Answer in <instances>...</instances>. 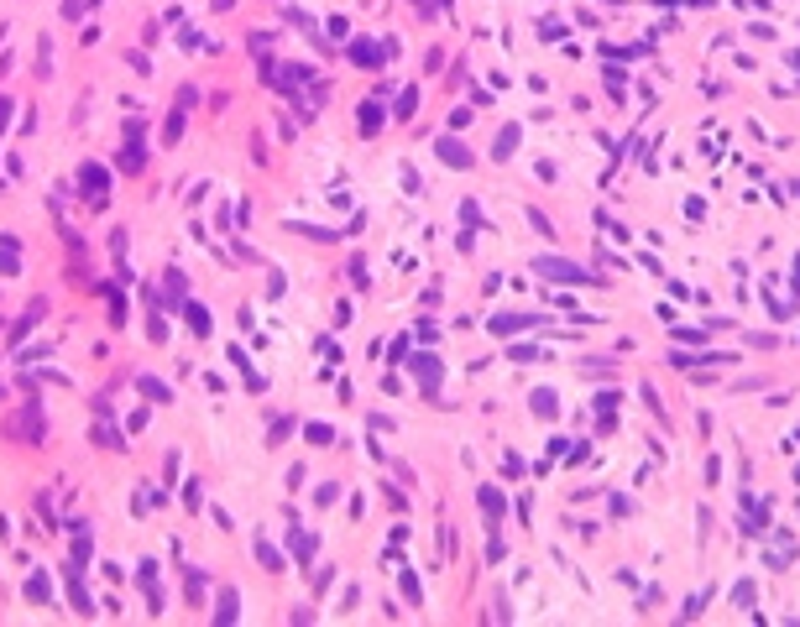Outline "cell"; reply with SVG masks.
Wrapping results in <instances>:
<instances>
[{"label":"cell","mask_w":800,"mask_h":627,"mask_svg":"<svg viewBox=\"0 0 800 627\" xmlns=\"http://www.w3.org/2000/svg\"><path fill=\"white\" fill-rule=\"evenodd\" d=\"M533 272L539 277H550V283H596L586 266H576V262H565V257H533Z\"/></svg>","instance_id":"1"},{"label":"cell","mask_w":800,"mask_h":627,"mask_svg":"<svg viewBox=\"0 0 800 627\" xmlns=\"http://www.w3.org/2000/svg\"><path fill=\"white\" fill-rule=\"evenodd\" d=\"M351 63H356V69H366V74H377L382 63H388V47H377V42H366V37H356V42H351Z\"/></svg>","instance_id":"2"},{"label":"cell","mask_w":800,"mask_h":627,"mask_svg":"<svg viewBox=\"0 0 800 627\" xmlns=\"http://www.w3.org/2000/svg\"><path fill=\"white\" fill-rule=\"evenodd\" d=\"M434 157H439V163H450V168H471L476 163V157L465 152V141H456V136H439L434 141Z\"/></svg>","instance_id":"3"},{"label":"cell","mask_w":800,"mask_h":627,"mask_svg":"<svg viewBox=\"0 0 800 627\" xmlns=\"http://www.w3.org/2000/svg\"><path fill=\"white\" fill-rule=\"evenodd\" d=\"M79 183H84V194L100 204V199H105V189H110V172H105L100 163H84V168H79Z\"/></svg>","instance_id":"4"},{"label":"cell","mask_w":800,"mask_h":627,"mask_svg":"<svg viewBox=\"0 0 800 627\" xmlns=\"http://www.w3.org/2000/svg\"><path fill=\"white\" fill-rule=\"evenodd\" d=\"M403 366H413V377H419V382H424V392L434 397V382H439V371H445V366H439V356H408Z\"/></svg>","instance_id":"5"},{"label":"cell","mask_w":800,"mask_h":627,"mask_svg":"<svg viewBox=\"0 0 800 627\" xmlns=\"http://www.w3.org/2000/svg\"><path fill=\"white\" fill-rule=\"evenodd\" d=\"M178 314H183V324H189V329H194V335H199V340H204V335H209V309H204V303H194V298H183V309H178Z\"/></svg>","instance_id":"6"},{"label":"cell","mask_w":800,"mask_h":627,"mask_svg":"<svg viewBox=\"0 0 800 627\" xmlns=\"http://www.w3.org/2000/svg\"><path fill=\"white\" fill-rule=\"evenodd\" d=\"M236 617H241V591L225 585V591L215 596V622H236Z\"/></svg>","instance_id":"7"},{"label":"cell","mask_w":800,"mask_h":627,"mask_svg":"<svg viewBox=\"0 0 800 627\" xmlns=\"http://www.w3.org/2000/svg\"><path fill=\"white\" fill-rule=\"evenodd\" d=\"M518 141H523V126H502V131H497V146H492V157H497V163H508V157L518 152Z\"/></svg>","instance_id":"8"},{"label":"cell","mask_w":800,"mask_h":627,"mask_svg":"<svg viewBox=\"0 0 800 627\" xmlns=\"http://www.w3.org/2000/svg\"><path fill=\"white\" fill-rule=\"evenodd\" d=\"M42 314H47V298H32V309H26V314L16 319V329H11V340H26V329H37V324H42Z\"/></svg>","instance_id":"9"},{"label":"cell","mask_w":800,"mask_h":627,"mask_svg":"<svg viewBox=\"0 0 800 627\" xmlns=\"http://www.w3.org/2000/svg\"><path fill=\"white\" fill-rule=\"evenodd\" d=\"M257 559H262V570H267V575H283V570H288V559L272 549V539H257Z\"/></svg>","instance_id":"10"},{"label":"cell","mask_w":800,"mask_h":627,"mask_svg":"<svg viewBox=\"0 0 800 627\" xmlns=\"http://www.w3.org/2000/svg\"><path fill=\"white\" fill-rule=\"evenodd\" d=\"M523 324H533V314H497V319H487L492 335H513V329H523Z\"/></svg>","instance_id":"11"},{"label":"cell","mask_w":800,"mask_h":627,"mask_svg":"<svg viewBox=\"0 0 800 627\" xmlns=\"http://www.w3.org/2000/svg\"><path fill=\"white\" fill-rule=\"evenodd\" d=\"M356 126H361L366 136H377V131H382V110H377V100H361V110H356Z\"/></svg>","instance_id":"12"},{"label":"cell","mask_w":800,"mask_h":627,"mask_svg":"<svg viewBox=\"0 0 800 627\" xmlns=\"http://www.w3.org/2000/svg\"><path fill=\"white\" fill-rule=\"evenodd\" d=\"M26 596H32L37 607H47V602H52V591H47V575H42V570H32V575H26Z\"/></svg>","instance_id":"13"},{"label":"cell","mask_w":800,"mask_h":627,"mask_svg":"<svg viewBox=\"0 0 800 627\" xmlns=\"http://www.w3.org/2000/svg\"><path fill=\"white\" fill-rule=\"evenodd\" d=\"M476 497H482V512L492 517V523H502V491H497V486H482Z\"/></svg>","instance_id":"14"},{"label":"cell","mask_w":800,"mask_h":627,"mask_svg":"<svg viewBox=\"0 0 800 627\" xmlns=\"http://www.w3.org/2000/svg\"><path fill=\"white\" fill-rule=\"evenodd\" d=\"M95 445H100V450H126V439H121V429H115V423H95Z\"/></svg>","instance_id":"15"},{"label":"cell","mask_w":800,"mask_h":627,"mask_svg":"<svg viewBox=\"0 0 800 627\" xmlns=\"http://www.w3.org/2000/svg\"><path fill=\"white\" fill-rule=\"evenodd\" d=\"M115 163H121L126 172H141V168H146V152H141V141H131V146H126V152H121V157H115Z\"/></svg>","instance_id":"16"},{"label":"cell","mask_w":800,"mask_h":627,"mask_svg":"<svg viewBox=\"0 0 800 627\" xmlns=\"http://www.w3.org/2000/svg\"><path fill=\"white\" fill-rule=\"evenodd\" d=\"M204 585H209V580H204V570H194V565H189V585H183V591H189V602H194V607H204Z\"/></svg>","instance_id":"17"},{"label":"cell","mask_w":800,"mask_h":627,"mask_svg":"<svg viewBox=\"0 0 800 627\" xmlns=\"http://www.w3.org/2000/svg\"><path fill=\"white\" fill-rule=\"evenodd\" d=\"M413 110H419V89H403V95H398V105H393V115H403V121H413Z\"/></svg>","instance_id":"18"},{"label":"cell","mask_w":800,"mask_h":627,"mask_svg":"<svg viewBox=\"0 0 800 627\" xmlns=\"http://www.w3.org/2000/svg\"><path fill=\"white\" fill-rule=\"evenodd\" d=\"M141 392L152 397V403H173V387H168V382H157V377H141Z\"/></svg>","instance_id":"19"},{"label":"cell","mask_w":800,"mask_h":627,"mask_svg":"<svg viewBox=\"0 0 800 627\" xmlns=\"http://www.w3.org/2000/svg\"><path fill=\"white\" fill-rule=\"evenodd\" d=\"M37 78H52V37L37 42Z\"/></svg>","instance_id":"20"},{"label":"cell","mask_w":800,"mask_h":627,"mask_svg":"<svg viewBox=\"0 0 800 627\" xmlns=\"http://www.w3.org/2000/svg\"><path fill=\"white\" fill-rule=\"evenodd\" d=\"M555 392H550V387H539V392H533V413H539V418H555Z\"/></svg>","instance_id":"21"},{"label":"cell","mask_w":800,"mask_h":627,"mask_svg":"<svg viewBox=\"0 0 800 627\" xmlns=\"http://www.w3.org/2000/svg\"><path fill=\"white\" fill-rule=\"evenodd\" d=\"M288 434H293V418H288V413H283V418H272V423H267V445H283Z\"/></svg>","instance_id":"22"},{"label":"cell","mask_w":800,"mask_h":627,"mask_svg":"<svg viewBox=\"0 0 800 627\" xmlns=\"http://www.w3.org/2000/svg\"><path fill=\"white\" fill-rule=\"evenodd\" d=\"M183 507H189V512L204 507V486H199V476H189V486H183Z\"/></svg>","instance_id":"23"},{"label":"cell","mask_w":800,"mask_h":627,"mask_svg":"<svg viewBox=\"0 0 800 627\" xmlns=\"http://www.w3.org/2000/svg\"><path fill=\"white\" fill-rule=\"evenodd\" d=\"M183 115H189V110H173V115H168V126H163V141H168V146H178V136H183Z\"/></svg>","instance_id":"24"},{"label":"cell","mask_w":800,"mask_h":627,"mask_svg":"<svg viewBox=\"0 0 800 627\" xmlns=\"http://www.w3.org/2000/svg\"><path fill=\"white\" fill-rule=\"evenodd\" d=\"M288 544H293V554H298V559H309V554H314V539H309L303 528H293V533H288Z\"/></svg>","instance_id":"25"},{"label":"cell","mask_w":800,"mask_h":627,"mask_svg":"<svg viewBox=\"0 0 800 627\" xmlns=\"http://www.w3.org/2000/svg\"><path fill=\"white\" fill-rule=\"evenodd\" d=\"M303 439H309V445H335V429H330V423H309Z\"/></svg>","instance_id":"26"},{"label":"cell","mask_w":800,"mask_h":627,"mask_svg":"<svg viewBox=\"0 0 800 627\" xmlns=\"http://www.w3.org/2000/svg\"><path fill=\"white\" fill-rule=\"evenodd\" d=\"M105 319H110V329L126 324V298H121V293H110V314H105Z\"/></svg>","instance_id":"27"},{"label":"cell","mask_w":800,"mask_h":627,"mask_svg":"<svg viewBox=\"0 0 800 627\" xmlns=\"http://www.w3.org/2000/svg\"><path fill=\"white\" fill-rule=\"evenodd\" d=\"M403 596H408V607H419V602H424V591H419V575H413V570H403Z\"/></svg>","instance_id":"28"},{"label":"cell","mask_w":800,"mask_h":627,"mask_svg":"<svg viewBox=\"0 0 800 627\" xmlns=\"http://www.w3.org/2000/svg\"><path fill=\"white\" fill-rule=\"evenodd\" d=\"M508 356H513V361H539V356H544V351H539V345H513V351H508Z\"/></svg>","instance_id":"29"},{"label":"cell","mask_w":800,"mask_h":627,"mask_svg":"<svg viewBox=\"0 0 800 627\" xmlns=\"http://www.w3.org/2000/svg\"><path fill=\"white\" fill-rule=\"evenodd\" d=\"M345 272H351V283H356V288H366V283H371V277H366V262H361V257H356L351 266H345Z\"/></svg>","instance_id":"30"},{"label":"cell","mask_w":800,"mask_h":627,"mask_svg":"<svg viewBox=\"0 0 800 627\" xmlns=\"http://www.w3.org/2000/svg\"><path fill=\"white\" fill-rule=\"evenodd\" d=\"M314 351H319V356H325V361H340V345H335V340H330V335H325V340H314Z\"/></svg>","instance_id":"31"},{"label":"cell","mask_w":800,"mask_h":627,"mask_svg":"<svg viewBox=\"0 0 800 627\" xmlns=\"http://www.w3.org/2000/svg\"><path fill=\"white\" fill-rule=\"evenodd\" d=\"M330 585H335V570H330V565H325V570H314V591H319V596H325V591H330Z\"/></svg>","instance_id":"32"},{"label":"cell","mask_w":800,"mask_h":627,"mask_svg":"<svg viewBox=\"0 0 800 627\" xmlns=\"http://www.w3.org/2000/svg\"><path fill=\"white\" fill-rule=\"evenodd\" d=\"M16 266H21V262L11 257V246H0V277H16Z\"/></svg>","instance_id":"33"},{"label":"cell","mask_w":800,"mask_h":627,"mask_svg":"<svg viewBox=\"0 0 800 627\" xmlns=\"http://www.w3.org/2000/svg\"><path fill=\"white\" fill-rule=\"evenodd\" d=\"M335 497H340V486H335V481H325V486H319V491H314V502H319V507H330V502H335Z\"/></svg>","instance_id":"34"},{"label":"cell","mask_w":800,"mask_h":627,"mask_svg":"<svg viewBox=\"0 0 800 627\" xmlns=\"http://www.w3.org/2000/svg\"><path fill=\"white\" fill-rule=\"evenodd\" d=\"M194 105H199V89L183 84V89H178V110H194Z\"/></svg>","instance_id":"35"},{"label":"cell","mask_w":800,"mask_h":627,"mask_svg":"<svg viewBox=\"0 0 800 627\" xmlns=\"http://www.w3.org/2000/svg\"><path fill=\"white\" fill-rule=\"evenodd\" d=\"M137 580H141V585H157V559H141V570H137Z\"/></svg>","instance_id":"36"},{"label":"cell","mask_w":800,"mask_h":627,"mask_svg":"<svg viewBox=\"0 0 800 627\" xmlns=\"http://www.w3.org/2000/svg\"><path fill=\"white\" fill-rule=\"evenodd\" d=\"M126 63H131V69H137V74H152V58H146V52H131Z\"/></svg>","instance_id":"37"},{"label":"cell","mask_w":800,"mask_h":627,"mask_svg":"<svg viewBox=\"0 0 800 627\" xmlns=\"http://www.w3.org/2000/svg\"><path fill=\"white\" fill-rule=\"evenodd\" d=\"M460 220H465V225H482V209H476L471 199H465V204H460Z\"/></svg>","instance_id":"38"},{"label":"cell","mask_w":800,"mask_h":627,"mask_svg":"<svg viewBox=\"0 0 800 627\" xmlns=\"http://www.w3.org/2000/svg\"><path fill=\"white\" fill-rule=\"evenodd\" d=\"M528 225H533V230H539V235H555V230H550V220H544L539 209H528Z\"/></svg>","instance_id":"39"},{"label":"cell","mask_w":800,"mask_h":627,"mask_svg":"<svg viewBox=\"0 0 800 627\" xmlns=\"http://www.w3.org/2000/svg\"><path fill=\"white\" fill-rule=\"evenodd\" d=\"M6 121H11V100L0 95V126H6Z\"/></svg>","instance_id":"40"},{"label":"cell","mask_w":800,"mask_h":627,"mask_svg":"<svg viewBox=\"0 0 800 627\" xmlns=\"http://www.w3.org/2000/svg\"><path fill=\"white\" fill-rule=\"evenodd\" d=\"M790 69H795V74H800V52H790Z\"/></svg>","instance_id":"41"},{"label":"cell","mask_w":800,"mask_h":627,"mask_svg":"<svg viewBox=\"0 0 800 627\" xmlns=\"http://www.w3.org/2000/svg\"><path fill=\"white\" fill-rule=\"evenodd\" d=\"M795 293H800V257H795Z\"/></svg>","instance_id":"42"},{"label":"cell","mask_w":800,"mask_h":627,"mask_svg":"<svg viewBox=\"0 0 800 627\" xmlns=\"http://www.w3.org/2000/svg\"><path fill=\"white\" fill-rule=\"evenodd\" d=\"M0 397H6V387H0Z\"/></svg>","instance_id":"43"}]
</instances>
